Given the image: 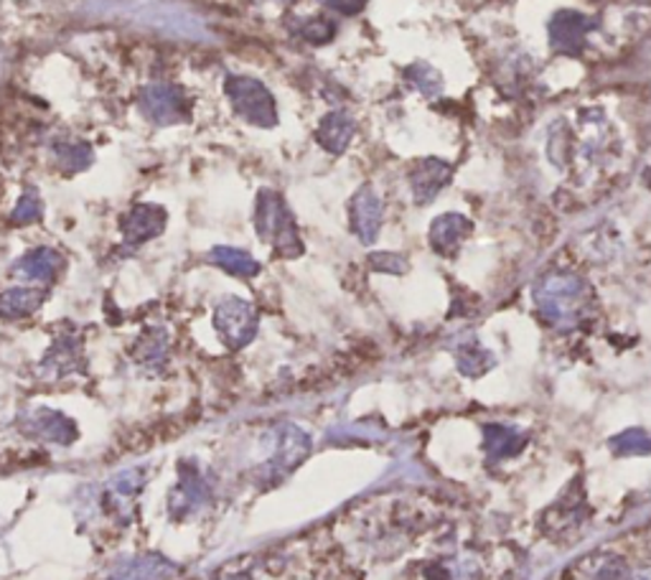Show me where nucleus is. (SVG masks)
I'll return each mask as SVG.
<instances>
[{
  "instance_id": "20e7f679",
  "label": "nucleus",
  "mask_w": 651,
  "mask_h": 580,
  "mask_svg": "<svg viewBox=\"0 0 651 580\" xmlns=\"http://www.w3.org/2000/svg\"><path fill=\"white\" fill-rule=\"evenodd\" d=\"M140 112L150 123L171 125L181 123L188 118V102L184 89L169 82H158V85H148L140 92Z\"/></svg>"
},
{
  "instance_id": "39448f33",
  "label": "nucleus",
  "mask_w": 651,
  "mask_h": 580,
  "mask_svg": "<svg viewBox=\"0 0 651 580\" xmlns=\"http://www.w3.org/2000/svg\"><path fill=\"white\" fill-rule=\"evenodd\" d=\"M580 283L573 277H550L537 288V306L552 321H567L580 313Z\"/></svg>"
},
{
  "instance_id": "7ed1b4c3",
  "label": "nucleus",
  "mask_w": 651,
  "mask_h": 580,
  "mask_svg": "<svg viewBox=\"0 0 651 580\" xmlns=\"http://www.w3.org/2000/svg\"><path fill=\"white\" fill-rule=\"evenodd\" d=\"M214 326L230 349H239V346L253 342V336L257 334V313L247 300L224 298L217 306Z\"/></svg>"
},
{
  "instance_id": "f3484780",
  "label": "nucleus",
  "mask_w": 651,
  "mask_h": 580,
  "mask_svg": "<svg viewBox=\"0 0 651 580\" xmlns=\"http://www.w3.org/2000/svg\"><path fill=\"white\" fill-rule=\"evenodd\" d=\"M54 156L64 171H82L93 161V148L82 140H64L54 146Z\"/></svg>"
},
{
  "instance_id": "2eb2a0df",
  "label": "nucleus",
  "mask_w": 651,
  "mask_h": 580,
  "mask_svg": "<svg viewBox=\"0 0 651 580\" xmlns=\"http://www.w3.org/2000/svg\"><path fill=\"white\" fill-rule=\"evenodd\" d=\"M211 260H214L222 270H226V273L237 277H253L260 273L257 260L249 258L247 252L234 250V247H214V250H211Z\"/></svg>"
},
{
  "instance_id": "5701e85b",
  "label": "nucleus",
  "mask_w": 651,
  "mask_h": 580,
  "mask_svg": "<svg viewBox=\"0 0 651 580\" xmlns=\"http://www.w3.org/2000/svg\"><path fill=\"white\" fill-rule=\"evenodd\" d=\"M321 3H326L329 9H334L339 13H346V16H352V13L365 9L367 0H321Z\"/></svg>"
},
{
  "instance_id": "ddd939ff",
  "label": "nucleus",
  "mask_w": 651,
  "mask_h": 580,
  "mask_svg": "<svg viewBox=\"0 0 651 580\" xmlns=\"http://www.w3.org/2000/svg\"><path fill=\"white\" fill-rule=\"evenodd\" d=\"M44 304V293L36 288H13L0 296V316L3 319H26L39 311Z\"/></svg>"
},
{
  "instance_id": "393cba45",
  "label": "nucleus",
  "mask_w": 651,
  "mask_h": 580,
  "mask_svg": "<svg viewBox=\"0 0 651 580\" xmlns=\"http://www.w3.org/2000/svg\"><path fill=\"white\" fill-rule=\"evenodd\" d=\"M234 580H239V578H234Z\"/></svg>"
},
{
  "instance_id": "f03ea898",
  "label": "nucleus",
  "mask_w": 651,
  "mask_h": 580,
  "mask_svg": "<svg viewBox=\"0 0 651 580\" xmlns=\"http://www.w3.org/2000/svg\"><path fill=\"white\" fill-rule=\"evenodd\" d=\"M224 92L230 97L234 112L245 118L247 123L270 127L275 125L278 110L270 89L253 77H230L224 85Z\"/></svg>"
},
{
  "instance_id": "4468645a",
  "label": "nucleus",
  "mask_w": 651,
  "mask_h": 580,
  "mask_svg": "<svg viewBox=\"0 0 651 580\" xmlns=\"http://www.w3.org/2000/svg\"><path fill=\"white\" fill-rule=\"evenodd\" d=\"M471 224H468L464 217L458 214H445L441 220H435L433 230H430V237H433V247L441 252H453L460 245V239L468 235Z\"/></svg>"
},
{
  "instance_id": "a211bd4d",
  "label": "nucleus",
  "mask_w": 651,
  "mask_h": 580,
  "mask_svg": "<svg viewBox=\"0 0 651 580\" xmlns=\"http://www.w3.org/2000/svg\"><path fill=\"white\" fill-rule=\"evenodd\" d=\"M173 568L163 560H150V557H143V560H133L127 563L118 576H112V580H163Z\"/></svg>"
},
{
  "instance_id": "f257e3e1",
  "label": "nucleus",
  "mask_w": 651,
  "mask_h": 580,
  "mask_svg": "<svg viewBox=\"0 0 651 580\" xmlns=\"http://www.w3.org/2000/svg\"><path fill=\"white\" fill-rule=\"evenodd\" d=\"M255 224L257 232L265 243H270L280 255L285 258H295L300 252L298 232H295V222L291 212H287L285 201L272 192H262L260 199H257V212H255Z\"/></svg>"
},
{
  "instance_id": "1a4fd4ad",
  "label": "nucleus",
  "mask_w": 651,
  "mask_h": 580,
  "mask_svg": "<svg viewBox=\"0 0 651 580\" xmlns=\"http://www.w3.org/2000/svg\"><path fill=\"white\" fill-rule=\"evenodd\" d=\"M449 178H451L449 163L438 161V158H428V161L418 163L413 171L415 199H418L420 205H428V201L433 199L445 184H449Z\"/></svg>"
},
{
  "instance_id": "9b49d317",
  "label": "nucleus",
  "mask_w": 651,
  "mask_h": 580,
  "mask_svg": "<svg viewBox=\"0 0 651 580\" xmlns=\"http://www.w3.org/2000/svg\"><path fill=\"white\" fill-rule=\"evenodd\" d=\"M26 433L32 435H41V439L54 441V443H70L77 435V428L70 418H64L62 412H51V410H36L34 418H28Z\"/></svg>"
},
{
  "instance_id": "6e6552de",
  "label": "nucleus",
  "mask_w": 651,
  "mask_h": 580,
  "mask_svg": "<svg viewBox=\"0 0 651 580\" xmlns=\"http://www.w3.org/2000/svg\"><path fill=\"white\" fill-rule=\"evenodd\" d=\"M352 222H354V232H357L361 243L365 245L374 243L377 232H380V222H382V201L372 192V186H361L357 192V197H354Z\"/></svg>"
},
{
  "instance_id": "dca6fc26",
  "label": "nucleus",
  "mask_w": 651,
  "mask_h": 580,
  "mask_svg": "<svg viewBox=\"0 0 651 580\" xmlns=\"http://www.w3.org/2000/svg\"><path fill=\"white\" fill-rule=\"evenodd\" d=\"M44 367L54 369L57 374H70L79 369V344L74 338H62L51 346V351L44 359Z\"/></svg>"
},
{
  "instance_id": "423d86ee",
  "label": "nucleus",
  "mask_w": 651,
  "mask_h": 580,
  "mask_svg": "<svg viewBox=\"0 0 651 580\" xmlns=\"http://www.w3.org/2000/svg\"><path fill=\"white\" fill-rule=\"evenodd\" d=\"M593 28H595V21L580 16V13L575 11L557 13L550 24L552 49L560 51V54L578 57L582 47H586V36L593 32Z\"/></svg>"
},
{
  "instance_id": "f8f14e48",
  "label": "nucleus",
  "mask_w": 651,
  "mask_h": 580,
  "mask_svg": "<svg viewBox=\"0 0 651 580\" xmlns=\"http://www.w3.org/2000/svg\"><path fill=\"white\" fill-rule=\"evenodd\" d=\"M354 135V120L344 112H331L318 125V143L329 150V153H344Z\"/></svg>"
},
{
  "instance_id": "aec40b11",
  "label": "nucleus",
  "mask_w": 651,
  "mask_h": 580,
  "mask_svg": "<svg viewBox=\"0 0 651 580\" xmlns=\"http://www.w3.org/2000/svg\"><path fill=\"white\" fill-rule=\"evenodd\" d=\"M163 354H165V331H161V329L148 331V334L140 338L138 359L140 361H158V359H163Z\"/></svg>"
},
{
  "instance_id": "6ab92c4d",
  "label": "nucleus",
  "mask_w": 651,
  "mask_h": 580,
  "mask_svg": "<svg viewBox=\"0 0 651 580\" xmlns=\"http://www.w3.org/2000/svg\"><path fill=\"white\" fill-rule=\"evenodd\" d=\"M407 79H410L413 85L418 87L426 97H435L443 87L441 74H438L433 66L426 64V62H415L410 70H407Z\"/></svg>"
},
{
  "instance_id": "412c9836",
  "label": "nucleus",
  "mask_w": 651,
  "mask_h": 580,
  "mask_svg": "<svg viewBox=\"0 0 651 580\" xmlns=\"http://www.w3.org/2000/svg\"><path fill=\"white\" fill-rule=\"evenodd\" d=\"M334 32L336 26L326 18H310L303 26H298V34L308 41H329L331 36H334Z\"/></svg>"
},
{
  "instance_id": "4be33fe9",
  "label": "nucleus",
  "mask_w": 651,
  "mask_h": 580,
  "mask_svg": "<svg viewBox=\"0 0 651 580\" xmlns=\"http://www.w3.org/2000/svg\"><path fill=\"white\" fill-rule=\"evenodd\" d=\"M41 217V201L36 194H26V197H21L16 212H13V222L16 224H28V222H36Z\"/></svg>"
},
{
  "instance_id": "0eeeda50",
  "label": "nucleus",
  "mask_w": 651,
  "mask_h": 580,
  "mask_svg": "<svg viewBox=\"0 0 651 580\" xmlns=\"http://www.w3.org/2000/svg\"><path fill=\"white\" fill-rule=\"evenodd\" d=\"M123 235L131 245L148 243L158 237L165 227V209L156 205H138L123 217Z\"/></svg>"
},
{
  "instance_id": "b1692460",
  "label": "nucleus",
  "mask_w": 651,
  "mask_h": 580,
  "mask_svg": "<svg viewBox=\"0 0 651 580\" xmlns=\"http://www.w3.org/2000/svg\"><path fill=\"white\" fill-rule=\"evenodd\" d=\"M593 580H628V572H626L624 565L613 563V565H605V568L598 572Z\"/></svg>"
},
{
  "instance_id": "9d476101",
  "label": "nucleus",
  "mask_w": 651,
  "mask_h": 580,
  "mask_svg": "<svg viewBox=\"0 0 651 580\" xmlns=\"http://www.w3.org/2000/svg\"><path fill=\"white\" fill-rule=\"evenodd\" d=\"M59 270H62V255L49 250V247L32 250L16 262V273L21 277H28V281L51 283L59 275Z\"/></svg>"
}]
</instances>
